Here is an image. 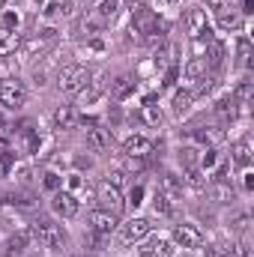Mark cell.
<instances>
[{"label": "cell", "mask_w": 254, "mask_h": 257, "mask_svg": "<svg viewBox=\"0 0 254 257\" xmlns=\"http://www.w3.org/2000/svg\"><path fill=\"white\" fill-rule=\"evenodd\" d=\"M33 236H36L45 248H51V251H60L66 245V233L60 230V224H54L51 218H36V221H33Z\"/></svg>", "instance_id": "cell-1"}, {"label": "cell", "mask_w": 254, "mask_h": 257, "mask_svg": "<svg viewBox=\"0 0 254 257\" xmlns=\"http://www.w3.org/2000/svg\"><path fill=\"white\" fill-rule=\"evenodd\" d=\"M87 84H90V72L84 66H63L57 75V87L63 93H81Z\"/></svg>", "instance_id": "cell-2"}, {"label": "cell", "mask_w": 254, "mask_h": 257, "mask_svg": "<svg viewBox=\"0 0 254 257\" xmlns=\"http://www.w3.org/2000/svg\"><path fill=\"white\" fill-rule=\"evenodd\" d=\"M132 30L141 33L144 39H153V33L159 30V18L150 6H135L132 9Z\"/></svg>", "instance_id": "cell-3"}, {"label": "cell", "mask_w": 254, "mask_h": 257, "mask_svg": "<svg viewBox=\"0 0 254 257\" xmlns=\"http://www.w3.org/2000/svg\"><path fill=\"white\" fill-rule=\"evenodd\" d=\"M27 102V93H24V87L18 84V81H3L0 84V105L3 108H9V111H18L21 105Z\"/></svg>", "instance_id": "cell-4"}, {"label": "cell", "mask_w": 254, "mask_h": 257, "mask_svg": "<svg viewBox=\"0 0 254 257\" xmlns=\"http://www.w3.org/2000/svg\"><path fill=\"white\" fill-rule=\"evenodd\" d=\"M174 242L183 248H200L203 245V233L194 224H177L174 227Z\"/></svg>", "instance_id": "cell-5"}, {"label": "cell", "mask_w": 254, "mask_h": 257, "mask_svg": "<svg viewBox=\"0 0 254 257\" xmlns=\"http://www.w3.org/2000/svg\"><path fill=\"white\" fill-rule=\"evenodd\" d=\"M99 200H102V209H108V212H114V215L123 212V194H120L117 186H111V183L99 186Z\"/></svg>", "instance_id": "cell-6"}, {"label": "cell", "mask_w": 254, "mask_h": 257, "mask_svg": "<svg viewBox=\"0 0 254 257\" xmlns=\"http://www.w3.org/2000/svg\"><path fill=\"white\" fill-rule=\"evenodd\" d=\"M150 230H153V224H150L147 218H132V221L123 224V230H120V233H123V242L132 245V242H141Z\"/></svg>", "instance_id": "cell-7"}, {"label": "cell", "mask_w": 254, "mask_h": 257, "mask_svg": "<svg viewBox=\"0 0 254 257\" xmlns=\"http://www.w3.org/2000/svg\"><path fill=\"white\" fill-rule=\"evenodd\" d=\"M90 224H93V233H102V236H111L117 230V215L108 212V209H96L90 215Z\"/></svg>", "instance_id": "cell-8"}, {"label": "cell", "mask_w": 254, "mask_h": 257, "mask_svg": "<svg viewBox=\"0 0 254 257\" xmlns=\"http://www.w3.org/2000/svg\"><path fill=\"white\" fill-rule=\"evenodd\" d=\"M78 209H81V203H78V197H75L72 192H54V212H57V215L75 218Z\"/></svg>", "instance_id": "cell-9"}, {"label": "cell", "mask_w": 254, "mask_h": 257, "mask_svg": "<svg viewBox=\"0 0 254 257\" xmlns=\"http://www.w3.org/2000/svg\"><path fill=\"white\" fill-rule=\"evenodd\" d=\"M123 150H126L129 159H147V156L153 153V141L144 138V135H132V138H126Z\"/></svg>", "instance_id": "cell-10"}, {"label": "cell", "mask_w": 254, "mask_h": 257, "mask_svg": "<svg viewBox=\"0 0 254 257\" xmlns=\"http://www.w3.org/2000/svg\"><path fill=\"white\" fill-rule=\"evenodd\" d=\"M186 30H189L191 39H200L203 33H209V27H206V12H203V9H189V12H186Z\"/></svg>", "instance_id": "cell-11"}, {"label": "cell", "mask_w": 254, "mask_h": 257, "mask_svg": "<svg viewBox=\"0 0 254 257\" xmlns=\"http://www.w3.org/2000/svg\"><path fill=\"white\" fill-rule=\"evenodd\" d=\"M54 126L63 128V132L75 128V126H78V111H75L72 105H60V108L54 111Z\"/></svg>", "instance_id": "cell-12"}, {"label": "cell", "mask_w": 254, "mask_h": 257, "mask_svg": "<svg viewBox=\"0 0 254 257\" xmlns=\"http://www.w3.org/2000/svg\"><path fill=\"white\" fill-rule=\"evenodd\" d=\"M87 144L96 150V153H102V150H108V144H111V138H108V132L102 126H96V123H90L87 128Z\"/></svg>", "instance_id": "cell-13"}, {"label": "cell", "mask_w": 254, "mask_h": 257, "mask_svg": "<svg viewBox=\"0 0 254 257\" xmlns=\"http://www.w3.org/2000/svg\"><path fill=\"white\" fill-rule=\"evenodd\" d=\"M132 90H135V78H132V75H120V78L111 84V99L123 102V99H126Z\"/></svg>", "instance_id": "cell-14"}, {"label": "cell", "mask_w": 254, "mask_h": 257, "mask_svg": "<svg viewBox=\"0 0 254 257\" xmlns=\"http://www.w3.org/2000/svg\"><path fill=\"white\" fill-rule=\"evenodd\" d=\"M215 15H218V24H221L224 30H236V27L242 24V15H239V12H233V9H227V6L215 9Z\"/></svg>", "instance_id": "cell-15"}, {"label": "cell", "mask_w": 254, "mask_h": 257, "mask_svg": "<svg viewBox=\"0 0 254 257\" xmlns=\"http://www.w3.org/2000/svg\"><path fill=\"white\" fill-rule=\"evenodd\" d=\"M18 48V33L6 24H0V54H12Z\"/></svg>", "instance_id": "cell-16"}, {"label": "cell", "mask_w": 254, "mask_h": 257, "mask_svg": "<svg viewBox=\"0 0 254 257\" xmlns=\"http://www.w3.org/2000/svg\"><path fill=\"white\" fill-rule=\"evenodd\" d=\"M230 153H233V165L236 168H248L251 165V153H248V144L245 141H236Z\"/></svg>", "instance_id": "cell-17"}, {"label": "cell", "mask_w": 254, "mask_h": 257, "mask_svg": "<svg viewBox=\"0 0 254 257\" xmlns=\"http://www.w3.org/2000/svg\"><path fill=\"white\" fill-rule=\"evenodd\" d=\"M191 99H194L191 90H177V93H174V114H177V117H183L191 108Z\"/></svg>", "instance_id": "cell-18"}, {"label": "cell", "mask_w": 254, "mask_h": 257, "mask_svg": "<svg viewBox=\"0 0 254 257\" xmlns=\"http://www.w3.org/2000/svg\"><path fill=\"white\" fill-rule=\"evenodd\" d=\"M186 75H189L191 81L203 78V75H206V57H191L189 66H186Z\"/></svg>", "instance_id": "cell-19"}, {"label": "cell", "mask_w": 254, "mask_h": 257, "mask_svg": "<svg viewBox=\"0 0 254 257\" xmlns=\"http://www.w3.org/2000/svg\"><path fill=\"white\" fill-rule=\"evenodd\" d=\"M141 120L144 123H150V126H162V111L156 108V105H141Z\"/></svg>", "instance_id": "cell-20"}, {"label": "cell", "mask_w": 254, "mask_h": 257, "mask_svg": "<svg viewBox=\"0 0 254 257\" xmlns=\"http://www.w3.org/2000/svg\"><path fill=\"white\" fill-rule=\"evenodd\" d=\"M120 9V0H99V18H114Z\"/></svg>", "instance_id": "cell-21"}, {"label": "cell", "mask_w": 254, "mask_h": 257, "mask_svg": "<svg viewBox=\"0 0 254 257\" xmlns=\"http://www.w3.org/2000/svg\"><path fill=\"white\" fill-rule=\"evenodd\" d=\"M236 54H239V63L242 66H251V42L242 36L239 39V45H236Z\"/></svg>", "instance_id": "cell-22"}, {"label": "cell", "mask_w": 254, "mask_h": 257, "mask_svg": "<svg viewBox=\"0 0 254 257\" xmlns=\"http://www.w3.org/2000/svg\"><path fill=\"white\" fill-rule=\"evenodd\" d=\"M218 114H221V117H233V114H236V99H233V96L218 99Z\"/></svg>", "instance_id": "cell-23"}, {"label": "cell", "mask_w": 254, "mask_h": 257, "mask_svg": "<svg viewBox=\"0 0 254 257\" xmlns=\"http://www.w3.org/2000/svg\"><path fill=\"white\" fill-rule=\"evenodd\" d=\"M153 206H156V212H162V215H165V212H171V197H168L165 192H156Z\"/></svg>", "instance_id": "cell-24"}, {"label": "cell", "mask_w": 254, "mask_h": 257, "mask_svg": "<svg viewBox=\"0 0 254 257\" xmlns=\"http://www.w3.org/2000/svg\"><path fill=\"white\" fill-rule=\"evenodd\" d=\"M215 197H218L221 203H227V200H233V189L227 186V180H218V186H215Z\"/></svg>", "instance_id": "cell-25"}, {"label": "cell", "mask_w": 254, "mask_h": 257, "mask_svg": "<svg viewBox=\"0 0 254 257\" xmlns=\"http://www.w3.org/2000/svg\"><path fill=\"white\" fill-rule=\"evenodd\" d=\"M209 63L212 66L224 63V45H221V42H212V48H209Z\"/></svg>", "instance_id": "cell-26"}, {"label": "cell", "mask_w": 254, "mask_h": 257, "mask_svg": "<svg viewBox=\"0 0 254 257\" xmlns=\"http://www.w3.org/2000/svg\"><path fill=\"white\" fill-rule=\"evenodd\" d=\"M251 81H239V87H236V93H233V99H239V102H248L251 99Z\"/></svg>", "instance_id": "cell-27"}, {"label": "cell", "mask_w": 254, "mask_h": 257, "mask_svg": "<svg viewBox=\"0 0 254 257\" xmlns=\"http://www.w3.org/2000/svg\"><path fill=\"white\" fill-rule=\"evenodd\" d=\"M153 257H174V248H171V242L159 239V242L153 245Z\"/></svg>", "instance_id": "cell-28"}, {"label": "cell", "mask_w": 254, "mask_h": 257, "mask_svg": "<svg viewBox=\"0 0 254 257\" xmlns=\"http://www.w3.org/2000/svg\"><path fill=\"white\" fill-rule=\"evenodd\" d=\"M203 257H230V248H224V245H206Z\"/></svg>", "instance_id": "cell-29"}, {"label": "cell", "mask_w": 254, "mask_h": 257, "mask_svg": "<svg viewBox=\"0 0 254 257\" xmlns=\"http://www.w3.org/2000/svg\"><path fill=\"white\" fill-rule=\"evenodd\" d=\"M24 147H27V153H36L39 150V138H36V132H24Z\"/></svg>", "instance_id": "cell-30"}, {"label": "cell", "mask_w": 254, "mask_h": 257, "mask_svg": "<svg viewBox=\"0 0 254 257\" xmlns=\"http://www.w3.org/2000/svg\"><path fill=\"white\" fill-rule=\"evenodd\" d=\"M60 183H63V180H60L54 171H48V174H45V189H48V192H60Z\"/></svg>", "instance_id": "cell-31"}, {"label": "cell", "mask_w": 254, "mask_h": 257, "mask_svg": "<svg viewBox=\"0 0 254 257\" xmlns=\"http://www.w3.org/2000/svg\"><path fill=\"white\" fill-rule=\"evenodd\" d=\"M215 162H218V153H215V150H206L203 159H200V168H212Z\"/></svg>", "instance_id": "cell-32"}, {"label": "cell", "mask_w": 254, "mask_h": 257, "mask_svg": "<svg viewBox=\"0 0 254 257\" xmlns=\"http://www.w3.org/2000/svg\"><path fill=\"white\" fill-rule=\"evenodd\" d=\"M186 180H189V186H197V189L203 186V180H200V171H197V168H189V174H186Z\"/></svg>", "instance_id": "cell-33"}, {"label": "cell", "mask_w": 254, "mask_h": 257, "mask_svg": "<svg viewBox=\"0 0 254 257\" xmlns=\"http://www.w3.org/2000/svg\"><path fill=\"white\" fill-rule=\"evenodd\" d=\"M129 200L138 206V203H144V186H132V194H129Z\"/></svg>", "instance_id": "cell-34"}, {"label": "cell", "mask_w": 254, "mask_h": 257, "mask_svg": "<svg viewBox=\"0 0 254 257\" xmlns=\"http://www.w3.org/2000/svg\"><path fill=\"white\" fill-rule=\"evenodd\" d=\"M9 245H12V251H21V248L27 245V233H18V236H12V242H9Z\"/></svg>", "instance_id": "cell-35"}, {"label": "cell", "mask_w": 254, "mask_h": 257, "mask_svg": "<svg viewBox=\"0 0 254 257\" xmlns=\"http://www.w3.org/2000/svg\"><path fill=\"white\" fill-rule=\"evenodd\" d=\"M9 165H12V156H9L6 150H0V177L9 171Z\"/></svg>", "instance_id": "cell-36"}, {"label": "cell", "mask_w": 254, "mask_h": 257, "mask_svg": "<svg viewBox=\"0 0 254 257\" xmlns=\"http://www.w3.org/2000/svg\"><path fill=\"white\" fill-rule=\"evenodd\" d=\"M123 177H126V174H123V171H114V174H108V183H111V186H117V189H120V186H123Z\"/></svg>", "instance_id": "cell-37"}, {"label": "cell", "mask_w": 254, "mask_h": 257, "mask_svg": "<svg viewBox=\"0 0 254 257\" xmlns=\"http://www.w3.org/2000/svg\"><path fill=\"white\" fill-rule=\"evenodd\" d=\"M165 189H168L171 194L177 192V189H180V186H177V177H171V174H168V177H165Z\"/></svg>", "instance_id": "cell-38"}, {"label": "cell", "mask_w": 254, "mask_h": 257, "mask_svg": "<svg viewBox=\"0 0 254 257\" xmlns=\"http://www.w3.org/2000/svg\"><path fill=\"white\" fill-rule=\"evenodd\" d=\"M174 81H177V66H171V69H168V75H165V87H171Z\"/></svg>", "instance_id": "cell-39"}, {"label": "cell", "mask_w": 254, "mask_h": 257, "mask_svg": "<svg viewBox=\"0 0 254 257\" xmlns=\"http://www.w3.org/2000/svg\"><path fill=\"white\" fill-rule=\"evenodd\" d=\"M206 3H209L212 9H221V6H227V0H206Z\"/></svg>", "instance_id": "cell-40"}]
</instances>
